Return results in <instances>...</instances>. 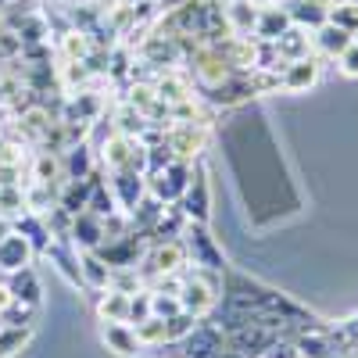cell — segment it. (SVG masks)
I'll use <instances>...</instances> for the list:
<instances>
[{
	"instance_id": "cell-18",
	"label": "cell",
	"mask_w": 358,
	"mask_h": 358,
	"mask_svg": "<svg viewBox=\"0 0 358 358\" xmlns=\"http://www.w3.org/2000/svg\"><path fill=\"white\" fill-rule=\"evenodd\" d=\"M94 165H97V155H94V147H90V143H76V147H69V151L62 155L65 179H86Z\"/></svg>"
},
{
	"instance_id": "cell-26",
	"label": "cell",
	"mask_w": 358,
	"mask_h": 358,
	"mask_svg": "<svg viewBox=\"0 0 358 358\" xmlns=\"http://www.w3.org/2000/svg\"><path fill=\"white\" fill-rule=\"evenodd\" d=\"M201 319H194L190 312H176L172 319H165V341L172 344V341H187L190 334H194V326H197Z\"/></svg>"
},
{
	"instance_id": "cell-2",
	"label": "cell",
	"mask_w": 358,
	"mask_h": 358,
	"mask_svg": "<svg viewBox=\"0 0 358 358\" xmlns=\"http://www.w3.org/2000/svg\"><path fill=\"white\" fill-rule=\"evenodd\" d=\"M179 208H183V215L190 222L208 226V215H212V183H208V172L204 169H194L190 187L183 190V197H179Z\"/></svg>"
},
{
	"instance_id": "cell-16",
	"label": "cell",
	"mask_w": 358,
	"mask_h": 358,
	"mask_svg": "<svg viewBox=\"0 0 358 358\" xmlns=\"http://www.w3.org/2000/svg\"><path fill=\"white\" fill-rule=\"evenodd\" d=\"M8 290H11L15 301H22V305H29V308H40V301H43V283H40V276L33 273V268L11 273Z\"/></svg>"
},
{
	"instance_id": "cell-15",
	"label": "cell",
	"mask_w": 358,
	"mask_h": 358,
	"mask_svg": "<svg viewBox=\"0 0 358 358\" xmlns=\"http://www.w3.org/2000/svg\"><path fill=\"white\" fill-rule=\"evenodd\" d=\"M76 255H79V276H83V287L108 290V287H111V265H108L97 251H76Z\"/></svg>"
},
{
	"instance_id": "cell-21",
	"label": "cell",
	"mask_w": 358,
	"mask_h": 358,
	"mask_svg": "<svg viewBox=\"0 0 358 358\" xmlns=\"http://www.w3.org/2000/svg\"><path fill=\"white\" fill-rule=\"evenodd\" d=\"M143 129H147V118H143L133 104H126V101H122V108H118V115H115V133H122V136L136 140Z\"/></svg>"
},
{
	"instance_id": "cell-11",
	"label": "cell",
	"mask_w": 358,
	"mask_h": 358,
	"mask_svg": "<svg viewBox=\"0 0 358 358\" xmlns=\"http://www.w3.org/2000/svg\"><path fill=\"white\" fill-rule=\"evenodd\" d=\"M101 341L108 344V351L122 355V358L140 355V341H136V330L129 322H101Z\"/></svg>"
},
{
	"instance_id": "cell-10",
	"label": "cell",
	"mask_w": 358,
	"mask_h": 358,
	"mask_svg": "<svg viewBox=\"0 0 358 358\" xmlns=\"http://www.w3.org/2000/svg\"><path fill=\"white\" fill-rule=\"evenodd\" d=\"M133 151H136V140H129V136H122V133H108V140H101L97 162H101L108 172H122V169H129Z\"/></svg>"
},
{
	"instance_id": "cell-29",
	"label": "cell",
	"mask_w": 358,
	"mask_h": 358,
	"mask_svg": "<svg viewBox=\"0 0 358 358\" xmlns=\"http://www.w3.org/2000/svg\"><path fill=\"white\" fill-rule=\"evenodd\" d=\"M33 315H36V308H29L22 301H11L4 312H0V326H33Z\"/></svg>"
},
{
	"instance_id": "cell-22",
	"label": "cell",
	"mask_w": 358,
	"mask_h": 358,
	"mask_svg": "<svg viewBox=\"0 0 358 358\" xmlns=\"http://www.w3.org/2000/svg\"><path fill=\"white\" fill-rule=\"evenodd\" d=\"M133 330H136L140 348H162V344H169L165 341V319H158V315H147L143 322L133 326Z\"/></svg>"
},
{
	"instance_id": "cell-30",
	"label": "cell",
	"mask_w": 358,
	"mask_h": 358,
	"mask_svg": "<svg viewBox=\"0 0 358 358\" xmlns=\"http://www.w3.org/2000/svg\"><path fill=\"white\" fill-rule=\"evenodd\" d=\"M176 312H183V305H179V297H176V294H155V290H151V315H158V319H172Z\"/></svg>"
},
{
	"instance_id": "cell-13",
	"label": "cell",
	"mask_w": 358,
	"mask_h": 358,
	"mask_svg": "<svg viewBox=\"0 0 358 358\" xmlns=\"http://www.w3.org/2000/svg\"><path fill=\"white\" fill-rule=\"evenodd\" d=\"M290 29V15L287 8H268V4H258V25H255V40H265V43H276L283 33Z\"/></svg>"
},
{
	"instance_id": "cell-27",
	"label": "cell",
	"mask_w": 358,
	"mask_h": 358,
	"mask_svg": "<svg viewBox=\"0 0 358 358\" xmlns=\"http://www.w3.org/2000/svg\"><path fill=\"white\" fill-rule=\"evenodd\" d=\"M22 212H25L22 187H0V215H4V219H18Z\"/></svg>"
},
{
	"instance_id": "cell-17",
	"label": "cell",
	"mask_w": 358,
	"mask_h": 358,
	"mask_svg": "<svg viewBox=\"0 0 358 358\" xmlns=\"http://www.w3.org/2000/svg\"><path fill=\"white\" fill-rule=\"evenodd\" d=\"M226 22H229V33H233V36L255 40V25H258V0H251V4H226Z\"/></svg>"
},
{
	"instance_id": "cell-5",
	"label": "cell",
	"mask_w": 358,
	"mask_h": 358,
	"mask_svg": "<svg viewBox=\"0 0 358 358\" xmlns=\"http://www.w3.org/2000/svg\"><path fill=\"white\" fill-rule=\"evenodd\" d=\"M69 244L76 251H97L104 244V219H97L94 212H79L72 219V233H69Z\"/></svg>"
},
{
	"instance_id": "cell-23",
	"label": "cell",
	"mask_w": 358,
	"mask_h": 358,
	"mask_svg": "<svg viewBox=\"0 0 358 358\" xmlns=\"http://www.w3.org/2000/svg\"><path fill=\"white\" fill-rule=\"evenodd\" d=\"M33 326H0V358H11L29 344Z\"/></svg>"
},
{
	"instance_id": "cell-34",
	"label": "cell",
	"mask_w": 358,
	"mask_h": 358,
	"mask_svg": "<svg viewBox=\"0 0 358 358\" xmlns=\"http://www.w3.org/2000/svg\"><path fill=\"white\" fill-rule=\"evenodd\" d=\"M8 233H11V219H4V215H0V241H4Z\"/></svg>"
},
{
	"instance_id": "cell-4",
	"label": "cell",
	"mask_w": 358,
	"mask_h": 358,
	"mask_svg": "<svg viewBox=\"0 0 358 358\" xmlns=\"http://www.w3.org/2000/svg\"><path fill=\"white\" fill-rule=\"evenodd\" d=\"M330 8H334V0H290L287 15H290V25L315 33L319 25L330 22Z\"/></svg>"
},
{
	"instance_id": "cell-3",
	"label": "cell",
	"mask_w": 358,
	"mask_h": 358,
	"mask_svg": "<svg viewBox=\"0 0 358 358\" xmlns=\"http://www.w3.org/2000/svg\"><path fill=\"white\" fill-rule=\"evenodd\" d=\"M165 143H169V151L176 158H183V162H194L201 151H204V143H208V126H183V122H172L165 129Z\"/></svg>"
},
{
	"instance_id": "cell-19",
	"label": "cell",
	"mask_w": 358,
	"mask_h": 358,
	"mask_svg": "<svg viewBox=\"0 0 358 358\" xmlns=\"http://www.w3.org/2000/svg\"><path fill=\"white\" fill-rule=\"evenodd\" d=\"M90 194H94V183H90V179H65L62 194H57V204H62L69 215H79V212H86Z\"/></svg>"
},
{
	"instance_id": "cell-32",
	"label": "cell",
	"mask_w": 358,
	"mask_h": 358,
	"mask_svg": "<svg viewBox=\"0 0 358 358\" xmlns=\"http://www.w3.org/2000/svg\"><path fill=\"white\" fill-rule=\"evenodd\" d=\"M337 69H341L348 79H358V40H351L348 50L337 57Z\"/></svg>"
},
{
	"instance_id": "cell-6",
	"label": "cell",
	"mask_w": 358,
	"mask_h": 358,
	"mask_svg": "<svg viewBox=\"0 0 358 358\" xmlns=\"http://www.w3.org/2000/svg\"><path fill=\"white\" fill-rule=\"evenodd\" d=\"M36 258V251H33V244L25 241L22 233H8L4 241H0V273H22V268H29V262Z\"/></svg>"
},
{
	"instance_id": "cell-36",
	"label": "cell",
	"mask_w": 358,
	"mask_h": 358,
	"mask_svg": "<svg viewBox=\"0 0 358 358\" xmlns=\"http://www.w3.org/2000/svg\"><path fill=\"white\" fill-rule=\"evenodd\" d=\"M355 358H358V348H355Z\"/></svg>"
},
{
	"instance_id": "cell-25",
	"label": "cell",
	"mask_w": 358,
	"mask_h": 358,
	"mask_svg": "<svg viewBox=\"0 0 358 358\" xmlns=\"http://www.w3.org/2000/svg\"><path fill=\"white\" fill-rule=\"evenodd\" d=\"M330 25L344 29V33H358V4L355 0H334V8H330Z\"/></svg>"
},
{
	"instance_id": "cell-24",
	"label": "cell",
	"mask_w": 358,
	"mask_h": 358,
	"mask_svg": "<svg viewBox=\"0 0 358 358\" xmlns=\"http://www.w3.org/2000/svg\"><path fill=\"white\" fill-rule=\"evenodd\" d=\"M86 212H94L97 219H108V215H115V212H122V208H118V201H115L111 187H108V183H101V187H94V194H90Z\"/></svg>"
},
{
	"instance_id": "cell-35",
	"label": "cell",
	"mask_w": 358,
	"mask_h": 358,
	"mask_svg": "<svg viewBox=\"0 0 358 358\" xmlns=\"http://www.w3.org/2000/svg\"><path fill=\"white\" fill-rule=\"evenodd\" d=\"M222 4H251V0H222Z\"/></svg>"
},
{
	"instance_id": "cell-7",
	"label": "cell",
	"mask_w": 358,
	"mask_h": 358,
	"mask_svg": "<svg viewBox=\"0 0 358 358\" xmlns=\"http://www.w3.org/2000/svg\"><path fill=\"white\" fill-rule=\"evenodd\" d=\"M351 40H355L351 33H344V29L326 22V25H319L315 33H312V54L319 57V62H337V57L348 50Z\"/></svg>"
},
{
	"instance_id": "cell-20",
	"label": "cell",
	"mask_w": 358,
	"mask_h": 358,
	"mask_svg": "<svg viewBox=\"0 0 358 358\" xmlns=\"http://www.w3.org/2000/svg\"><path fill=\"white\" fill-rule=\"evenodd\" d=\"M129 297H133V294H122V290L108 287V290L101 294V301H97L101 322H129Z\"/></svg>"
},
{
	"instance_id": "cell-1",
	"label": "cell",
	"mask_w": 358,
	"mask_h": 358,
	"mask_svg": "<svg viewBox=\"0 0 358 358\" xmlns=\"http://www.w3.org/2000/svg\"><path fill=\"white\" fill-rule=\"evenodd\" d=\"M179 241H183V248H187L190 265H204V268H219V273H226V258H222L219 244L208 236V229L201 222H187Z\"/></svg>"
},
{
	"instance_id": "cell-33",
	"label": "cell",
	"mask_w": 358,
	"mask_h": 358,
	"mask_svg": "<svg viewBox=\"0 0 358 358\" xmlns=\"http://www.w3.org/2000/svg\"><path fill=\"white\" fill-rule=\"evenodd\" d=\"M15 301V297H11V290H8V283H0V312H4L8 305Z\"/></svg>"
},
{
	"instance_id": "cell-28",
	"label": "cell",
	"mask_w": 358,
	"mask_h": 358,
	"mask_svg": "<svg viewBox=\"0 0 358 358\" xmlns=\"http://www.w3.org/2000/svg\"><path fill=\"white\" fill-rule=\"evenodd\" d=\"M111 287L122 290V294H136L143 290V280L136 273V265H126V268H111Z\"/></svg>"
},
{
	"instance_id": "cell-12",
	"label": "cell",
	"mask_w": 358,
	"mask_h": 358,
	"mask_svg": "<svg viewBox=\"0 0 358 358\" xmlns=\"http://www.w3.org/2000/svg\"><path fill=\"white\" fill-rule=\"evenodd\" d=\"M11 229H15V233H22L25 241L33 244V251H36V255H47V248L54 244V236H50V229H47L43 215H33V212H22L18 219H11Z\"/></svg>"
},
{
	"instance_id": "cell-9",
	"label": "cell",
	"mask_w": 358,
	"mask_h": 358,
	"mask_svg": "<svg viewBox=\"0 0 358 358\" xmlns=\"http://www.w3.org/2000/svg\"><path fill=\"white\" fill-rule=\"evenodd\" d=\"M111 194L118 201V208L129 215L133 212V204L147 194V176L133 172V169H122V172H111Z\"/></svg>"
},
{
	"instance_id": "cell-8",
	"label": "cell",
	"mask_w": 358,
	"mask_h": 358,
	"mask_svg": "<svg viewBox=\"0 0 358 358\" xmlns=\"http://www.w3.org/2000/svg\"><path fill=\"white\" fill-rule=\"evenodd\" d=\"M319 76H322V62L312 54V57H301V62H290L280 79H283L287 94H305V90H312L319 83Z\"/></svg>"
},
{
	"instance_id": "cell-14",
	"label": "cell",
	"mask_w": 358,
	"mask_h": 358,
	"mask_svg": "<svg viewBox=\"0 0 358 358\" xmlns=\"http://www.w3.org/2000/svg\"><path fill=\"white\" fill-rule=\"evenodd\" d=\"M276 54H280V62H283V65L301 62V57H312V33H308V29L290 25L287 33L276 40Z\"/></svg>"
},
{
	"instance_id": "cell-37",
	"label": "cell",
	"mask_w": 358,
	"mask_h": 358,
	"mask_svg": "<svg viewBox=\"0 0 358 358\" xmlns=\"http://www.w3.org/2000/svg\"><path fill=\"white\" fill-rule=\"evenodd\" d=\"M8 4H15V0H8Z\"/></svg>"
},
{
	"instance_id": "cell-31",
	"label": "cell",
	"mask_w": 358,
	"mask_h": 358,
	"mask_svg": "<svg viewBox=\"0 0 358 358\" xmlns=\"http://www.w3.org/2000/svg\"><path fill=\"white\" fill-rule=\"evenodd\" d=\"M147 315H151V290H136L133 297H129V326L133 322H143Z\"/></svg>"
}]
</instances>
